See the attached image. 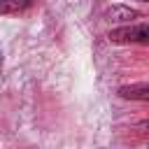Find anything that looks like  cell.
<instances>
[{
  "mask_svg": "<svg viewBox=\"0 0 149 149\" xmlns=\"http://www.w3.org/2000/svg\"><path fill=\"white\" fill-rule=\"evenodd\" d=\"M109 40L119 42V44H135V42L147 44L149 42V23H135V26L128 23V26L114 28L109 33Z\"/></svg>",
  "mask_w": 149,
  "mask_h": 149,
  "instance_id": "1",
  "label": "cell"
},
{
  "mask_svg": "<svg viewBox=\"0 0 149 149\" xmlns=\"http://www.w3.org/2000/svg\"><path fill=\"white\" fill-rule=\"evenodd\" d=\"M121 98L128 100H149V84H133V86H121L119 88Z\"/></svg>",
  "mask_w": 149,
  "mask_h": 149,
  "instance_id": "3",
  "label": "cell"
},
{
  "mask_svg": "<svg viewBox=\"0 0 149 149\" xmlns=\"http://www.w3.org/2000/svg\"><path fill=\"white\" fill-rule=\"evenodd\" d=\"M140 2H149V0H140Z\"/></svg>",
  "mask_w": 149,
  "mask_h": 149,
  "instance_id": "6",
  "label": "cell"
},
{
  "mask_svg": "<svg viewBox=\"0 0 149 149\" xmlns=\"http://www.w3.org/2000/svg\"><path fill=\"white\" fill-rule=\"evenodd\" d=\"M35 0H0V12L2 14H19L23 9H28Z\"/></svg>",
  "mask_w": 149,
  "mask_h": 149,
  "instance_id": "4",
  "label": "cell"
},
{
  "mask_svg": "<svg viewBox=\"0 0 149 149\" xmlns=\"http://www.w3.org/2000/svg\"><path fill=\"white\" fill-rule=\"evenodd\" d=\"M105 16H107V21H112V23H130L135 16H137V12L135 9H130V7H123V5H112L107 12H105Z\"/></svg>",
  "mask_w": 149,
  "mask_h": 149,
  "instance_id": "2",
  "label": "cell"
},
{
  "mask_svg": "<svg viewBox=\"0 0 149 149\" xmlns=\"http://www.w3.org/2000/svg\"><path fill=\"white\" fill-rule=\"evenodd\" d=\"M140 128H144V130H149V119H147V121H142V123H140Z\"/></svg>",
  "mask_w": 149,
  "mask_h": 149,
  "instance_id": "5",
  "label": "cell"
}]
</instances>
